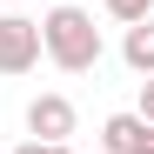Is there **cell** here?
Masks as SVG:
<instances>
[{
  "instance_id": "3957f363",
  "label": "cell",
  "mask_w": 154,
  "mask_h": 154,
  "mask_svg": "<svg viewBox=\"0 0 154 154\" xmlns=\"http://www.w3.org/2000/svg\"><path fill=\"white\" fill-rule=\"evenodd\" d=\"M74 127H81V114H74L67 94H34L27 100V134L34 141H67Z\"/></svg>"
},
{
  "instance_id": "5b68a950",
  "label": "cell",
  "mask_w": 154,
  "mask_h": 154,
  "mask_svg": "<svg viewBox=\"0 0 154 154\" xmlns=\"http://www.w3.org/2000/svg\"><path fill=\"white\" fill-rule=\"evenodd\" d=\"M121 60L134 67V74H154V14H147V20H134V27L121 34Z\"/></svg>"
},
{
  "instance_id": "6da1fadb",
  "label": "cell",
  "mask_w": 154,
  "mask_h": 154,
  "mask_svg": "<svg viewBox=\"0 0 154 154\" xmlns=\"http://www.w3.org/2000/svg\"><path fill=\"white\" fill-rule=\"evenodd\" d=\"M100 27H94V14L87 7H47L40 14V60H54L60 74H94L100 67Z\"/></svg>"
},
{
  "instance_id": "8992f818",
  "label": "cell",
  "mask_w": 154,
  "mask_h": 154,
  "mask_svg": "<svg viewBox=\"0 0 154 154\" xmlns=\"http://www.w3.org/2000/svg\"><path fill=\"white\" fill-rule=\"evenodd\" d=\"M100 14L121 20V27H134V20H147V14H154V0H100Z\"/></svg>"
},
{
  "instance_id": "30bf717a",
  "label": "cell",
  "mask_w": 154,
  "mask_h": 154,
  "mask_svg": "<svg viewBox=\"0 0 154 154\" xmlns=\"http://www.w3.org/2000/svg\"><path fill=\"white\" fill-rule=\"evenodd\" d=\"M0 154H7V147H0Z\"/></svg>"
},
{
  "instance_id": "52a82bcc",
  "label": "cell",
  "mask_w": 154,
  "mask_h": 154,
  "mask_svg": "<svg viewBox=\"0 0 154 154\" xmlns=\"http://www.w3.org/2000/svg\"><path fill=\"white\" fill-rule=\"evenodd\" d=\"M134 114H141V121L154 127V74H141V107H134Z\"/></svg>"
},
{
  "instance_id": "ba28073f",
  "label": "cell",
  "mask_w": 154,
  "mask_h": 154,
  "mask_svg": "<svg viewBox=\"0 0 154 154\" xmlns=\"http://www.w3.org/2000/svg\"><path fill=\"white\" fill-rule=\"evenodd\" d=\"M40 154H74V147L67 141H40Z\"/></svg>"
},
{
  "instance_id": "9c48e42d",
  "label": "cell",
  "mask_w": 154,
  "mask_h": 154,
  "mask_svg": "<svg viewBox=\"0 0 154 154\" xmlns=\"http://www.w3.org/2000/svg\"><path fill=\"white\" fill-rule=\"evenodd\" d=\"M94 154H107V147H94Z\"/></svg>"
},
{
  "instance_id": "7a4b0ae2",
  "label": "cell",
  "mask_w": 154,
  "mask_h": 154,
  "mask_svg": "<svg viewBox=\"0 0 154 154\" xmlns=\"http://www.w3.org/2000/svg\"><path fill=\"white\" fill-rule=\"evenodd\" d=\"M40 67V20L0 14V74H34Z\"/></svg>"
},
{
  "instance_id": "277c9868",
  "label": "cell",
  "mask_w": 154,
  "mask_h": 154,
  "mask_svg": "<svg viewBox=\"0 0 154 154\" xmlns=\"http://www.w3.org/2000/svg\"><path fill=\"white\" fill-rule=\"evenodd\" d=\"M147 134H154V127H147L141 114H107L100 147H107V154H147Z\"/></svg>"
}]
</instances>
